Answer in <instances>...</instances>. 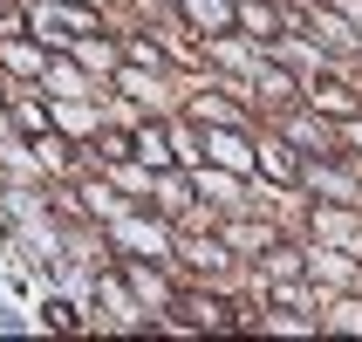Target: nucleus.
Masks as SVG:
<instances>
[{"label": "nucleus", "mask_w": 362, "mask_h": 342, "mask_svg": "<svg viewBox=\"0 0 362 342\" xmlns=\"http://www.w3.org/2000/svg\"><path fill=\"white\" fill-rule=\"evenodd\" d=\"M178 315H185V322H205V329H219V322H226V308H219V302H199V295H185Z\"/></svg>", "instance_id": "nucleus-1"}, {"label": "nucleus", "mask_w": 362, "mask_h": 342, "mask_svg": "<svg viewBox=\"0 0 362 342\" xmlns=\"http://www.w3.org/2000/svg\"><path fill=\"white\" fill-rule=\"evenodd\" d=\"M192 14H199L205 28H226V0H192Z\"/></svg>", "instance_id": "nucleus-2"}, {"label": "nucleus", "mask_w": 362, "mask_h": 342, "mask_svg": "<svg viewBox=\"0 0 362 342\" xmlns=\"http://www.w3.org/2000/svg\"><path fill=\"white\" fill-rule=\"evenodd\" d=\"M137 151H144L151 164H164V137H158V130H144V137H137Z\"/></svg>", "instance_id": "nucleus-3"}]
</instances>
